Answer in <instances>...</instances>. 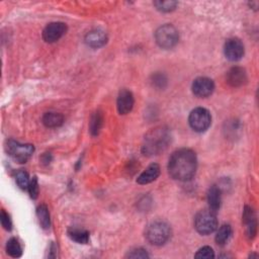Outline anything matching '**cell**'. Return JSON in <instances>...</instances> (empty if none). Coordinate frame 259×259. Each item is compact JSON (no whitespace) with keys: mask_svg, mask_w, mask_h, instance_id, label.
I'll use <instances>...</instances> for the list:
<instances>
[{"mask_svg":"<svg viewBox=\"0 0 259 259\" xmlns=\"http://www.w3.org/2000/svg\"><path fill=\"white\" fill-rule=\"evenodd\" d=\"M198 159L196 153L190 149L176 151L169 159L168 171L172 178L180 182L190 180L196 171Z\"/></svg>","mask_w":259,"mask_h":259,"instance_id":"obj_1","label":"cell"},{"mask_svg":"<svg viewBox=\"0 0 259 259\" xmlns=\"http://www.w3.org/2000/svg\"><path fill=\"white\" fill-rule=\"evenodd\" d=\"M170 142L171 134L169 128L163 126H156L146 134L142 152L147 156L158 155L168 147Z\"/></svg>","mask_w":259,"mask_h":259,"instance_id":"obj_2","label":"cell"},{"mask_svg":"<svg viewBox=\"0 0 259 259\" xmlns=\"http://www.w3.org/2000/svg\"><path fill=\"white\" fill-rule=\"evenodd\" d=\"M145 236L150 244L161 246L170 239L171 229L167 223L163 221H155L148 225L146 228Z\"/></svg>","mask_w":259,"mask_h":259,"instance_id":"obj_3","label":"cell"},{"mask_svg":"<svg viewBox=\"0 0 259 259\" xmlns=\"http://www.w3.org/2000/svg\"><path fill=\"white\" fill-rule=\"evenodd\" d=\"M194 227L202 235H208L214 232L218 227L217 216L212 210H204L196 214L194 218Z\"/></svg>","mask_w":259,"mask_h":259,"instance_id":"obj_4","label":"cell"},{"mask_svg":"<svg viewBox=\"0 0 259 259\" xmlns=\"http://www.w3.org/2000/svg\"><path fill=\"white\" fill-rule=\"evenodd\" d=\"M178 30L171 24H164L155 32L156 42L162 49H172L178 42Z\"/></svg>","mask_w":259,"mask_h":259,"instance_id":"obj_5","label":"cell"},{"mask_svg":"<svg viewBox=\"0 0 259 259\" xmlns=\"http://www.w3.org/2000/svg\"><path fill=\"white\" fill-rule=\"evenodd\" d=\"M188 122L194 131L202 133L210 128L212 124V116L208 110L204 108H198L190 112Z\"/></svg>","mask_w":259,"mask_h":259,"instance_id":"obj_6","label":"cell"},{"mask_svg":"<svg viewBox=\"0 0 259 259\" xmlns=\"http://www.w3.org/2000/svg\"><path fill=\"white\" fill-rule=\"evenodd\" d=\"M6 152L8 155L20 163L26 162L32 155L34 148L30 144H20L16 141L10 140L6 143Z\"/></svg>","mask_w":259,"mask_h":259,"instance_id":"obj_7","label":"cell"},{"mask_svg":"<svg viewBox=\"0 0 259 259\" xmlns=\"http://www.w3.org/2000/svg\"><path fill=\"white\" fill-rule=\"evenodd\" d=\"M224 53L228 60L238 61L244 55V45L239 38H229L224 47Z\"/></svg>","mask_w":259,"mask_h":259,"instance_id":"obj_8","label":"cell"},{"mask_svg":"<svg viewBox=\"0 0 259 259\" xmlns=\"http://www.w3.org/2000/svg\"><path fill=\"white\" fill-rule=\"evenodd\" d=\"M192 92L198 98H208L214 90V81L208 77L196 78L192 83Z\"/></svg>","mask_w":259,"mask_h":259,"instance_id":"obj_9","label":"cell"},{"mask_svg":"<svg viewBox=\"0 0 259 259\" xmlns=\"http://www.w3.org/2000/svg\"><path fill=\"white\" fill-rule=\"evenodd\" d=\"M67 26L64 22H52L42 32V38L47 42H55L65 34Z\"/></svg>","mask_w":259,"mask_h":259,"instance_id":"obj_10","label":"cell"},{"mask_svg":"<svg viewBox=\"0 0 259 259\" xmlns=\"http://www.w3.org/2000/svg\"><path fill=\"white\" fill-rule=\"evenodd\" d=\"M134 96L131 92L122 90L118 94V110L120 114H126L133 110L134 106Z\"/></svg>","mask_w":259,"mask_h":259,"instance_id":"obj_11","label":"cell"},{"mask_svg":"<svg viewBox=\"0 0 259 259\" xmlns=\"http://www.w3.org/2000/svg\"><path fill=\"white\" fill-rule=\"evenodd\" d=\"M108 42V36L104 32L100 30H94L85 36V42L92 48H102Z\"/></svg>","mask_w":259,"mask_h":259,"instance_id":"obj_12","label":"cell"},{"mask_svg":"<svg viewBox=\"0 0 259 259\" xmlns=\"http://www.w3.org/2000/svg\"><path fill=\"white\" fill-rule=\"evenodd\" d=\"M247 81V75L243 68L233 67L227 73V82L232 88H239Z\"/></svg>","mask_w":259,"mask_h":259,"instance_id":"obj_13","label":"cell"},{"mask_svg":"<svg viewBox=\"0 0 259 259\" xmlns=\"http://www.w3.org/2000/svg\"><path fill=\"white\" fill-rule=\"evenodd\" d=\"M160 174V167L158 164L153 163L149 165L145 171H143L137 180L139 184H148L158 178Z\"/></svg>","mask_w":259,"mask_h":259,"instance_id":"obj_14","label":"cell"},{"mask_svg":"<svg viewBox=\"0 0 259 259\" xmlns=\"http://www.w3.org/2000/svg\"><path fill=\"white\" fill-rule=\"evenodd\" d=\"M243 222L247 227V235L250 238L255 237L256 231H257V223H256V217L253 210L249 206H246L243 212Z\"/></svg>","mask_w":259,"mask_h":259,"instance_id":"obj_15","label":"cell"},{"mask_svg":"<svg viewBox=\"0 0 259 259\" xmlns=\"http://www.w3.org/2000/svg\"><path fill=\"white\" fill-rule=\"evenodd\" d=\"M221 202H222L221 190L216 186H210L208 192V202L210 210H212L214 212H217L221 206Z\"/></svg>","mask_w":259,"mask_h":259,"instance_id":"obj_16","label":"cell"},{"mask_svg":"<svg viewBox=\"0 0 259 259\" xmlns=\"http://www.w3.org/2000/svg\"><path fill=\"white\" fill-rule=\"evenodd\" d=\"M64 122V118L58 112H47L42 116V124L48 128H58Z\"/></svg>","mask_w":259,"mask_h":259,"instance_id":"obj_17","label":"cell"},{"mask_svg":"<svg viewBox=\"0 0 259 259\" xmlns=\"http://www.w3.org/2000/svg\"><path fill=\"white\" fill-rule=\"evenodd\" d=\"M104 124V116L102 112H96L92 114L90 122V131L92 136H98Z\"/></svg>","mask_w":259,"mask_h":259,"instance_id":"obj_18","label":"cell"},{"mask_svg":"<svg viewBox=\"0 0 259 259\" xmlns=\"http://www.w3.org/2000/svg\"><path fill=\"white\" fill-rule=\"evenodd\" d=\"M36 216L38 218L40 225L42 228H44V229L50 228L51 219H50V212H49V210H48L47 206L40 204L36 210Z\"/></svg>","mask_w":259,"mask_h":259,"instance_id":"obj_19","label":"cell"},{"mask_svg":"<svg viewBox=\"0 0 259 259\" xmlns=\"http://www.w3.org/2000/svg\"><path fill=\"white\" fill-rule=\"evenodd\" d=\"M232 233H233V230H232V227L230 225H223L217 235H216V242H217L218 245H225L231 238L232 236Z\"/></svg>","mask_w":259,"mask_h":259,"instance_id":"obj_20","label":"cell"},{"mask_svg":"<svg viewBox=\"0 0 259 259\" xmlns=\"http://www.w3.org/2000/svg\"><path fill=\"white\" fill-rule=\"evenodd\" d=\"M68 235L73 241H75L79 244H86L90 241V233L84 230L71 229L68 231Z\"/></svg>","mask_w":259,"mask_h":259,"instance_id":"obj_21","label":"cell"},{"mask_svg":"<svg viewBox=\"0 0 259 259\" xmlns=\"http://www.w3.org/2000/svg\"><path fill=\"white\" fill-rule=\"evenodd\" d=\"M6 252L10 256L14 258H18L22 256V248L16 238H12L10 240H8L6 244Z\"/></svg>","mask_w":259,"mask_h":259,"instance_id":"obj_22","label":"cell"},{"mask_svg":"<svg viewBox=\"0 0 259 259\" xmlns=\"http://www.w3.org/2000/svg\"><path fill=\"white\" fill-rule=\"evenodd\" d=\"M154 6L158 10L162 12H170L176 8L178 2H172V0H168V2H155Z\"/></svg>","mask_w":259,"mask_h":259,"instance_id":"obj_23","label":"cell"},{"mask_svg":"<svg viewBox=\"0 0 259 259\" xmlns=\"http://www.w3.org/2000/svg\"><path fill=\"white\" fill-rule=\"evenodd\" d=\"M16 182L18 186L22 188V190H26L30 186V178H28V172L24 170H20L16 174Z\"/></svg>","mask_w":259,"mask_h":259,"instance_id":"obj_24","label":"cell"},{"mask_svg":"<svg viewBox=\"0 0 259 259\" xmlns=\"http://www.w3.org/2000/svg\"><path fill=\"white\" fill-rule=\"evenodd\" d=\"M152 84L153 86H155L156 88H159V90H163L166 84H167V78L164 74L162 73H156L152 76Z\"/></svg>","mask_w":259,"mask_h":259,"instance_id":"obj_25","label":"cell"},{"mask_svg":"<svg viewBox=\"0 0 259 259\" xmlns=\"http://www.w3.org/2000/svg\"><path fill=\"white\" fill-rule=\"evenodd\" d=\"M196 258H214V250L208 247V246H204L202 248H200L194 255Z\"/></svg>","mask_w":259,"mask_h":259,"instance_id":"obj_26","label":"cell"},{"mask_svg":"<svg viewBox=\"0 0 259 259\" xmlns=\"http://www.w3.org/2000/svg\"><path fill=\"white\" fill-rule=\"evenodd\" d=\"M0 221H2V225L6 231H10L12 229V223L10 214L4 210H2V214H0Z\"/></svg>","mask_w":259,"mask_h":259,"instance_id":"obj_27","label":"cell"},{"mask_svg":"<svg viewBox=\"0 0 259 259\" xmlns=\"http://www.w3.org/2000/svg\"><path fill=\"white\" fill-rule=\"evenodd\" d=\"M126 257L128 258H149V254L147 251L143 248H137L132 250L131 252H128Z\"/></svg>","mask_w":259,"mask_h":259,"instance_id":"obj_28","label":"cell"},{"mask_svg":"<svg viewBox=\"0 0 259 259\" xmlns=\"http://www.w3.org/2000/svg\"><path fill=\"white\" fill-rule=\"evenodd\" d=\"M28 190L30 192V194L32 198L34 200V198H38V184L36 178H32V180L30 182V186H28Z\"/></svg>","mask_w":259,"mask_h":259,"instance_id":"obj_29","label":"cell"}]
</instances>
